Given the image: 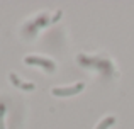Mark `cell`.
Listing matches in <instances>:
<instances>
[{"label":"cell","instance_id":"1","mask_svg":"<svg viewBox=\"0 0 134 129\" xmlns=\"http://www.w3.org/2000/svg\"><path fill=\"white\" fill-rule=\"evenodd\" d=\"M24 63L31 65V66H41V68H44L48 73H53L56 70V65L53 63L51 60H48V58H41V56H26V58H24Z\"/></svg>","mask_w":134,"mask_h":129},{"label":"cell","instance_id":"2","mask_svg":"<svg viewBox=\"0 0 134 129\" xmlns=\"http://www.w3.org/2000/svg\"><path fill=\"white\" fill-rule=\"evenodd\" d=\"M83 83H76V85L73 87H63V88H53L51 93L54 97H70V95H76V93H80L83 90Z\"/></svg>","mask_w":134,"mask_h":129},{"label":"cell","instance_id":"3","mask_svg":"<svg viewBox=\"0 0 134 129\" xmlns=\"http://www.w3.org/2000/svg\"><path fill=\"white\" fill-rule=\"evenodd\" d=\"M49 22H51V20L48 19V15H46V14H41V15L37 17L36 20L29 22L26 27H24V29H22V32H24V31H27V29H29V34H34V32H36V29H37V27H41V26H48Z\"/></svg>","mask_w":134,"mask_h":129},{"label":"cell","instance_id":"4","mask_svg":"<svg viewBox=\"0 0 134 129\" xmlns=\"http://www.w3.org/2000/svg\"><path fill=\"white\" fill-rule=\"evenodd\" d=\"M9 78H10V82H12V85H15L17 88H20V90L31 92V90H34V88H36V87H34V83H26V82H22V80H20L19 76L15 75V73H10V75H9Z\"/></svg>","mask_w":134,"mask_h":129},{"label":"cell","instance_id":"5","mask_svg":"<svg viewBox=\"0 0 134 129\" xmlns=\"http://www.w3.org/2000/svg\"><path fill=\"white\" fill-rule=\"evenodd\" d=\"M114 122H115V117L109 116V117H105V119L102 121V122L98 124V126L95 127V129H109V127H110V126H112V124H114Z\"/></svg>","mask_w":134,"mask_h":129},{"label":"cell","instance_id":"6","mask_svg":"<svg viewBox=\"0 0 134 129\" xmlns=\"http://www.w3.org/2000/svg\"><path fill=\"white\" fill-rule=\"evenodd\" d=\"M3 117H5V105H3V104H0V129H5Z\"/></svg>","mask_w":134,"mask_h":129}]
</instances>
